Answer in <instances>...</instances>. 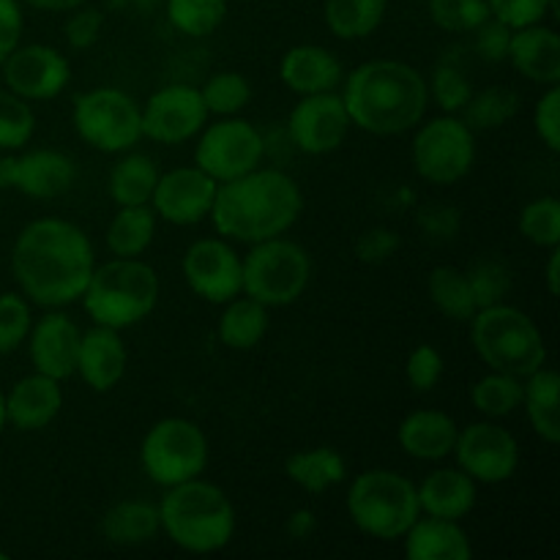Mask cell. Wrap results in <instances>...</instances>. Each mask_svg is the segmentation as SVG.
Instances as JSON below:
<instances>
[{"instance_id": "f5cc1de1", "label": "cell", "mask_w": 560, "mask_h": 560, "mask_svg": "<svg viewBox=\"0 0 560 560\" xmlns=\"http://www.w3.org/2000/svg\"><path fill=\"white\" fill-rule=\"evenodd\" d=\"M419 228L430 238L448 241L463 228V217H459V208L446 206V202H432L419 211Z\"/></svg>"}, {"instance_id": "60d3db41", "label": "cell", "mask_w": 560, "mask_h": 560, "mask_svg": "<svg viewBox=\"0 0 560 560\" xmlns=\"http://www.w3.org/2000/svg\"><path fill=\"white\" fill-rule=\"evenodd\" d=\"M520 235L539 249L560 246V200L552 195L536 197L520 211Z\"/></svg>"}, {"instance_id": "4dcf8cb0", "label": "cell", "mask_w": 560, "mask_h": 560, "mask_svg": "<svg viewBox=\"0 0 560 560\" xmlns=\"http://www.w3.org/2000/svg\"><path fill=\"white\" fill-rule=\"evenodd\" d=\"M222 315H219V342L228 350H255L257 345L266 339L268 326H271V315L268 306L260 301L249 299V295H235L228 304H222Z\"/></svg>"}, {"instance_id": "ffe728a7", "label": "cell", "mask_w": 560, "mask_h": 560, "mask_svg": "<svg viewBox=\"0 0 560 560\" xmlns=\"http://www.w3.org/2000/svg\"><path fill=\"white\" fill-rule=\"evenodd\" d=\"M80 326L63 310H47L38 320H33L27 334V353H31L33 372L69 381L77 370V350H80Z\"/></svg>"}, {"instance_id": "91938a15", "label": "cell", "mask_w": 560, "mask_h": 560, "mask_svg": "<svg viewBox=\"0 0 560 560\" xmlns=\"http://www.w3.org/2000/svg\"><path fill=\"white\" fill-rule=\"evenodd\" d=\"M0 560H9V552H3V550H0Z\"/></svg>"}, {"instance_id": "44dd1931", "label": "cell", "mask_w": 560, "mask_h": 560, "mask_svg": "<svg viewBox=\"0 0 560 560\" xmlns=\"http://www.w3.org/2000/svg\"><path fill=\"white\" fill-rule=\"evenodd\" d=\"M126 364H129V350H126V342L118 328L96 326L93 323L88 331H82L74 375H80V381L91 392H113L124 381Z\"/></svg>"}, {"instance_id": "d590c367", "label": "cell", "mask_w": 560, "mask_h": 560, "mask_svg": "<svg viewBox=\"0 0 560 560\" xmlns=\"http://www.w3.org/2000/svg\"><path fill=\"white\" fill-rule=\"evenodd\" d=\"M470 402L485 419H506L523 405V377L490 370L470 386Z\"/></svg>"}, {"instance_id": "83f0119b", "label": "cell", "mask_w": 560, "mask_h": 560, "mask_svg": "<svg viewBox=\"0 0 560 560\" xmlns=\"http://www.w3.org/2000/svg\"><path fill=\"white\" fill-rule=\"evenodd\" d=\"M528 424L550 446L560 443V377L550 366H539L523 377V405Z\"/></svg>"}, {"instance_id": "603a6c76", "label": "cell", "mask_w": 560, "mask_h": 560, "mask_svg": "<svg viewBox=\"0 0 560 560\" xmlns=\"http://www.w3.org/2000/svg\"><path fill=\"white\" fill-rule=\"evenodd\" d=\"M279 80L295 96H312V93L337 91L345 80V69L331 49L299 44L279 60Z\"/></svg>"}, {"instance_id": "52a82bcc", "label": "cell", "mask_w": 560, "mask_h": 560, "mask_svg": "<svg viewBox=\"0 0 560 560\" xmlns=\"http://www.w3.org/2000/svg\"><path fill=\"white\" fill-rule=\"evenodd\" d=\"M348 514L361 534L397 541L421 517L419 492L399 470H364L348 487Z\"/></svg>"}, {"instance_id": "8fae6325", "label": "cell", "mask_w": 560, "mask_h": 560, "mask_svg": "<svg viewBox=\"0 0 560 560\" xmlns=\"http://www.w3.org/2000/svg\"><path fill=\"white\" fill-rule=\"evenodd\" d=\"M413 170L432 186L459 184L476 164V135L457 115H438L416 126Z\"/></svg>"}, {"instance_id": "c3c4849f", "label": "cell", "mask_w": 560, "mask_h": 560, "mask_svg": "<svg viewBox=\"0 0 560 560\" xmlns=\"http://www.w3.org/2000/svg\"><path fill=\"white\" fill-rule=\"evenodd\" d=\"M104 31V14L93 5H77L69 11V20L63 25V36L69 42L71 49L82 52V49H91L93 44L102 38Z\"/></svg>"}, {"instance_id": "f1b7e54d", "label": "cell", "mask_w": 560, "mask_h": 560, "mask_svg": "<svg viewBox=\"0 0 560 560\" xmlns=\"http://www.w3.org/2000/svg\"><path fill=\"white\" fill-rule=\"evenodd\" d=\"M284 476L310 495H323L348 479V463L334 446H312L284 459Z\"/></svg>"}, {"instance_id": "6da1fadb", "label": "cell", "mask_w": 560, "mask_h": 560, "mask_svg": "<svg viewBox=\"0 0 560 560\" xmlns=\"http://www.w3.org/2000/svg\"><path fill=\"white\" fill-rule=\"evenodd\" d=\"M93 268V241L69 219H33L20 230L11 249V271L20 293L44 310H63L80 301Z\"/></svg>"}, {"instance_id": "ee69618b", "label": "cell", "mask_w": 560, "mask_h": 560, "mask_svg": "<svg viewBox=\"0 0 560 560\" xmlns=\"http://www.w3.org/2000/svg\"><path fill=\"white\" fill-rule=\"evenodd\" d=\"M430 16L446 33H474L476 27L490 20L487 0H427Z\"/></svg>"}, {"instance_id": "d6a6232c", "label": "cell", "mask_w": 560, "mask_h": 560, "mask_svg": "<svg viewBox=\"0 0 560 560\" xmlns=\"http://www.w3.org/2000/svg\"><path fill=\"white\" fill-rule=\"evenodd\" d=\"M159 217L151 206H120L109 219L107 244L113 257H142L156 238Z\"/></svg>"}, {"instance_id": "e0dca14e", "label": "cell", "mask_w": 560, "mask_h": 560, "mask_svg": "<svg viewBox=\"0 0 560 560\" xmlns=\"http://www.w3.org/2000/svg\"><path fill=\"white\" fill-rule=\"evenodd\" d=\"M0 66L5 88L25 102H52L71 82V63L49 44H20Z\"/></svg>"}, {"instance_id": "cb8c5ba5", "label": "cell", "mask_w": 560, "mask_h": 560, "mask_svg": "<svg viewBox=\"0 0 560 560\" xmlns=\"http://www.w3.org/2000/svg\"><path fill=\"white\" fill-rule=\"evenodd\" d=\"M509 63L525 80L541 88L560 85V36L556 27L536 22V25L512 31L509 44Z\"/></svg>"}, {"instance_id": "ac0fdd59", "label": "cell", "mask_w": 560, "mask_h": 560, "mask_svg": "<svg viewBox=\"0 0 560 560\" xmlns=\"http://www.w3.org/2000/svg\"><path fill=\"white\" fill-rule=\"evenodd\" d=\"M77 180V164L63 151L33 148V151L0 156V189H16L31 200H55Z\"/></svg>"}, {"instance_id": "484cf974", "label": "cell", "mask_w": 560, "mask_h": 560, "mask_svg": "<svg viewBox=\"0 0 560 560\" xmlns=\"http://www.w3.org/2000/svg\"><path fill=\"white\" fill-rule=\"evenodd\" d=\"M416 492H419L421 514L457 520V523H463L479 501V485L463 468L432 470L421 485H416Z\"/></svg>"}, {"instance_id": "f35d334b", "label": "cell", "mask_w": 560, "mask_h": 560, "mask_svg": "<svg viewBox=\"0 0 560 560\" xmlns=\"http://www.w3.org/2000/svg\"><path fill=\"white\" fill-rule=\"evenodd\" d=\"M228 16V0H167V20L189 38H206Z\"/></svg>"}, {"instance_id": "9a60e30c", "label": "cell", "mask_w": 560, "mask_h": 560, "mask_svg": "<svg viewBox=\"0 0 560 560\" xmlns=\"http://www.w3.org/2000/svg\"><path fill=\"white\" fill-rule=\"evenodd\" d=\"M350 129L353 124H350L348 107L337 91L299 96L288 115L290 142L306 156H328L339 151Z\"/></svg>"}, {"instance_id": "9f6ffc18", "label": "cell", "mask_w": 560, "mask_h": 560, "mask_svg": "<svg viewBox=\"0 0 560 560\" xmlns=\"http://www.w3.org/2000/svg\"><path fill=\"white\" fill-rule=\"evenodd\" d=\"M550 252V260H547V271H545V279H547V293L556 299L560 293V246L556 249H547Z\"/></svg>"}, {"instance_id": "7c38bea8", "label": "cell", "mask_w": 560, "mask_h": 560, "mask_svg": "<svg viewBox=\"0 0 560 560\" xmlns=\"http://www.w3.org/2000/svg\"><path fill=\"white\" fill-rule=\"evenodd\" d=\"M266 159V140L252 120L241 115L206 124L195 148V164L217 184L241 178L257 170Z\"/></svg>"}, {"instance_id": "6f0895ef", "label": "cell", "mask_w": 560, "mask_h": 560, "mask_svg": "<svg viewBox=\"0 0 560 560\" xmlns=\"http://www.w3.org/2000/svg\"><path fill=\"white\" fill-rule=\"evenodd\" d=\"M22 3L33 5L38 11H71L85 3V0H22Z\"/></svg>"}, {"instance_id": "1f68e13d", "label": "cell", "mask_w": 560, "mask_h": 560, "mask_svg": "<svg viewBox=\"0 0 560 560\" xmlns=\"http://www.w3.org/2000/svg\"><path fill=\"white\" fill-rule=\"evenodd\" d=\"M159 167L148 153L126 151L109 170L107 189L115 206H151V195L156 189Z\"/></svg>"}, {"instance_id": "4316f807", "label": "cell", "mask_w": 560, "mask_h": 560, "mask_svg": "<svg viewBox=\"0 0 560 560\" xmlns=\"http://www.w3.org/2000/svg\"><path fill=\"white\" fill-rule=\"evenodd\" d=\"M402 539L410 560H468L474 556V545L457 520L421 514Z\"/></svg>"}, {"instance_id": "74e56055", "label": "cell", "mask_w": 560, "mask_h": 560, "mask_svg": "<svg viewBox=\"0 0 560 560\" xmlns=\"http://www.w3.org/2000/svg\"><path fill=\"white\" fill-rule=\"evenodd\" d=\"M252 82L241 71H217L200 85V96L206 102L208 115L230 118L241 115L252 102Z\"/></svg>"}, {"instance_id": "d6986e66", "label": "cell", "mask_w": 560, "mask_h": 560, "mask_svg": "<svg viewBox=\"0 0 560 560\" xmlns=\"http://www.w3.org/2000/svg\"><path fill=\"white\" fill-rule=\"evenodd\" d=\"M219 184L211 175L202 173L197 164L191 167H173L159 173L156 189L151 195V208L162 222L175 228H191L208 219L217 197Z\"/></svg>"}, {"instance_id": "816d5d0a", "label": "cell", "mask_w": 560, "mask_h": 560, "mask_svg": "<svg viewBox=\"0 0 560 560\" xmlns=\"http://www.w3.org/2000/svg\"><path fill=\"white\" fill-rule=\"evenodd\" d=\"M476 52L485 63H503L509 58V44H512V27L503 25L501 20L490 16L485 25L474 31Z\"/></svg>"}, {"instance_id": "f6af8a7d", "label": "cell", "mask_w": 560, "mask_h": 560, "mask_svg": "<svg viewBox=\"0 0 560 560\" xmlns=\"http://www.w3.org/2000/svg\"><path fill=\"white\" fill-rule=\"evenodd\" d=\"M33 328L31 301L22 293H0V353L22 348Z\"/></svg>"}, {"instance_id": "bcb514c9", "label": "cell", "mask_w": 560, "mask_h": 560, "mask_svg": "<svg viewBox=\"0 0 560 560\" xmlns=\"http://www.w3.org/2000/svg\"><path fill=\"white\" fill-rule=\"evenodd\" d=\"M443 370H446V361H443L441 350L430 342L416 345L405 361V377H408L410 388L419 394L438 388V383L443 381Z\"/></svg>"}, {"instance_id": "ab89813d", "label": "cell", "mask_w": 560, "mask_h": 560, "mask_svg": "<svg viewBox=\"0 0 560 560\" xmlns=\"http://www.w3.org/2000/svg\"><path fill=\"white\" fill-rule=\"evenodd\" d=\"M33 135H36V113L31 102L11 93L9 88H0V151H22L31 145Z\"/></svg>"}, {"instance_id": "11a10c76", "label": "cell", "mask_w": 560, "mask_h": 560, "mask_svg": "<svg viewBox=\"0 0 560 560\" xmlns=\"http://www.w3.org/2000/svg\"><path fill=\"white\" fill-rule=\"evenodd\" d=\"M284 530H288L290 539L295 541L310 539V536L317 530L315 512H312V509H295V512L288 517V523H284Z\"/></svg>"}, {"instance_id": "7a4b0ae2", "label": "cell", "mask_w": 560, "mask_h": 560, "mask_svg": "<svg viewBox=\"0 0 560 560\" xmlns=\"http://www.w3.org/2000/svg\"><path fill=\"white\" fill-rule=\"evenodd\" d=\"M350 124L375 137H399L427 118L430 88L416 66L394 58L366 60L342 80Z\"/></svg>"}, {"instance_id": "7402d4cb", "label": "cell", "mask_w": 560, "mask_h": 560, "mask_svg": "<svg viewBox=\"0 0 560 560\" xmlns=\"http://www.w3.org/2000/svg\"><path fill=\"white\" fill-rule=\"evenodd\" d=\"M63 408V386L55 377L33 372L20 377L5 394V421L22 432L47 430Z\"/></svg>"}, {"instance_id": "b9f144b4", "label": "cell", "mask_w": 560, "mask_h": 560, "mask_svg": "<svg viewBox=\"0 0 560 560\" xmlns=\"http://www.w3.org/2000/svg\"><path fill=\"white\" fill-rule=\"evenodd\" d=\"M427 88H430L432 102L446 115L463 113L468 98L474 96V85H470L468 74L452 60H443V63L435 66L432 80H427Z\"/></svg>"}, {"instance_id": "9c48e42d", "label": "cell", "mask_w": 560, "mask_h": 560, "mask_svg": "<svg viewBox=\"0 0 560 560\" xmlns=\"http://www.w3.org/2000/svg\"><path fill=\"white\" fill-rule=\"evenodd\" d=\"M208 459H211V446L206 432L200 430V424L180 416L156 421L142 438V470L153 485L164 490L206 474Z\"/></svg>"}, {"instance_id": "e575fe53", "label": "cell", "mask_w": 560, "mask_h": 560, "mask_svg": "<svg viewBox=\"0 0 560 560\" xmlns=\"http://www.w3.org/2000/svg\"><path fill=\"white\" fill-rule=\"evenodd\" d=\"M427 293H430V301L435 304V310L441 312L443 317H448V320L468 323L470 317L479 312L476 310L468 273H465L463 268H454V266L432 268L430 279H427Z\"/></svg>"}, {"instance_id": "f546056e", "label": "cell", "mask_w": 560, "mask_h": 560, "mask_svg": "<svg viewBox=\"0 0 560 560\" xmlns=\"http://www.w3.org/2000/svg\"><path fill=\"white\" fill-rule=\"evenodd\" d=\"M104 539L115 547H142L162 534L159 506L148 501H120L98 523Z\"/></svg>"}, {"instance_id": "277c9868", "label": "cell", "mask_w": 560, "mask_h": 560, "mask_svg": "<svg viewBox=\"0 0 560 560\" xmlns=\"http://www.w3.org/2000/svg\"><path fill=\"white\" fill-rule=\"evenodd\" d=\"M162 534L191 556L222 552L235 536V506L222 487L202 476L167 487L156 503Z\"/></svg>"}, {"instance_id": "2e32d148", "label": "cell", "mask_w": 560, "mask_h": 560, "mask_svg": "<svg viewBox=\"0 0 560 560\" xmlns=\"http://www.w3.org/2000/svg\"><path fill=\"white\" fill-rule=\"evenodd\" d=\"M186 284L208 304H228L241 295V255L228 238H200L184 252L180 260Z\"/></svg>"}, {"instance_id": "836d02e7", "label": "cell", "mask_w": 560, "mask_h": 560, "mask_svg": "<svg viewBox=\"0 0 560 560\" xmlns=\"http://www.w3.org/2000/svg\"><path fill=\"white\" fill-rule=\"evenodd\" d=\"M388 0H323L328 31L342 42H361L381 27Z\"/></svg>"}, {"instance_id": "ba28073f", "label": "cell", "mask_w": 560, "mask_h": 560, "mask_svg": "<svg viewBox=\"0 0 560 560\" xmlns=\"http://www.w3.org/2000/svg\"><path fill=\"white\" fill-rule=\"evenodd\" d=\"M310 252L284 235L249 244V252L241 257V293L268 310L295 304L310 288Z\"/></svg>"}, {"instance_id": "5b68a950", "label": "cell", "mask_w": 560, "mask_h": 560, "mask_svg": "<svg viewBox=\"0 0 560 560\" xmlns=\"http://www.w3.org/2000/svg\"><path fill=\"white\" fill-rule=\"evenodd\" d=\"M159 293L162 284L156 268L142 257H113L96 262L80 301L96 326L126 331L156 310Z\"/></svg>"}, {"instance_id": "d4e9b609", "label": "cell", "mask_w": 560, "mask_h": 560, "mask_svg": "<svg viewBox=\"0 0 560 560\" xmlns=\"http://www.w3.org/2000/svg\"><path fill=\"white\" fill-rule=\"evenodd\" d=\"M457 432V421L446 410L421 408L399 421L397 443L410 459H419V463H441V459L452 457Z\"/></svg>"}, {"instance_id": "680465c9", "label": "cell", "mask_w": 560, "mask_h": 560, "mask_svg": "<svg viewBox=\"0 0 560 560\" xmlns=\"http://www.w3.org/2000/svg\"><path fill=\"white\" fill-rule=\"evenodd\" d=\"M5 424H9V421H5V394L0 392V432L5 430Z\"/></svg>"}, {"instance_id": "8d00e7d4", "label": "cell", "mask_w": 560, "mask_h": 560, "mask_svg": "<svg viewBox=\"0 0 560 560\" xmlns=\"http://www.w3.org/2000/svg\"><path fill=\"white\" fill-rule=\"evenodd\" d=\"M523 107V98L517 91L506 85H490L485 91H474L463 109V120L470 129H501Z\"/></svg>"}, {"instance_id": "7bdbcfd3", "label": "cell", "mask_w": 560, "mask_h": 560, "mask_svg": "<svg viewBox=\"0 0 560 560\" xmlns=\"http://www.w3.org/2000/svg\"><path fill=\"white\" fill-rule=\"evenodd\" d=\"M468 282L470 290H474L476 310H485V306L501 304V301L509 299L512 293V271L503 260H479L468 268Z\"/></svg>"}, {"instance_id": "3957f363", "label": "cell", "mask_w": 560, "mask_h": 560, "mask_svg": "<svg viewBox=\"0 0 560 560\" xmlns=\"http://www.w3.org/2000/svg\"><path fill=\"white\" fill-rule=\"evenodd\" d=\"M304 211V195L293 175L277 167H257L219 184L208 219L217 233L238 244L284 235Z\"/></svg>"}, {"instance_id": "8992f818", "label": "cell", "mask_w": 560, "mask_h": 560, "mask_svg": "<svg viewBox=\"0 0 560 560\" xmlns=\"http://www.w3.org/2000/svg\"><path fill=\"white\" fill-rule=\"evenodd\" d=\"M470 342L487 370L528 377L547 364V342L528 312L517 306L492 304L470 317Z\"/></svg>"}, {"instance_id": "db71d44e", "label": "cell", "mask_w": 560, "mask_h": 560, "mask_svg": "<svg viewBox=\"0 0 560 560\" xmlns=\"http://www.w3.org/2000/svg\"><path fill=\"white\" fill-rule=\"evenodd\" d=\"M22 5L20 0H0V63L20 47L22 42Z\"/></svg>"}, {"instance_id": "94428289", "label": "cell", "mask_w": 560, "mask_h": 560, "mask_svg": "<svg viewBox=\"0 0 560 560\" xmlns=\"http://www.w3.org/2000/svg\"><path fill=\"white\" fill-rule=\"evenodd\" d=\"M0 355H3V353H0Z\"/></svg>"}, {"instance_id": "30bf717a", "label": "cell", "mask_w": 560, "mask_h": 560, "mask_svg": "<svg viewBox=\"0 0 560 560\" xmlns=\"http://www.w3.org/2000/svg\"><path fill=\"white\" fill-rule=\"evenodd\" d=\"M80 140L102 153H126L142 140V107L120 88H91L71 107Z\"/></svg>"}, {"instance_id": "5bb4252c", "label": "cell", "mask_w": 560, "mask_h": 560, "mask_svg": "<svg viewBox=\"0 0 560 560\" xmlns=\"http://www.w3.org/2000/svg\"><path fill=\"white\" fill-rule=\"evenodd\" d=\"M142 107V137L159 145H184L208 124V109L200 88L173 82L148 96Z\"/></svg>"}, {"instance_id": "681fc988", "label": "cell", "mask_w": 560, "mask_h": 560, "mask_svg": "<svg viewBox=\"0 0 560 560\" xmlns=\"http://www.w3.org/2000/svg\"><path fill=\"white\" fill-rule=\"evenodd\" d=\"M534 129L552 153L560 151V85L545 88L534 109Z\"/></svg>"}, {"instance_id": "7dc6e473", "label": "cell", "mask_w": 560, "mask_h": 560, "mask_svg": "<svg viewBox=\"0 0 560 560\" xmlns=\"http://www.w3.org/2000/svg\"><path fill=\"white\" fill-rule=\"evenodd\" d=\"M487 5H490V14L512 31L545 22L547 14L558 16V0H487Z\"/></svg>"}, {"instance_id": "f907efd6", "label": "cell", "mask_w": 560, "mask_h": 560, "mask_svg": "<svg viewBox=\"0 0 560 560\" xmlns=\"http://www.w3.org/2000/svg\"><path fill=\"white\" fill-rule=\"evenodd\" d=\"M399 246H402L399 233H394L388 228H372L355 241V257L361 262H366V266H381V262L392 260L397 255Z\"/></svg>"}, {"instance_id": "4fadbf2b", "label": "cell", "mask_w": 560, "mask_h": 560, "mask_svg": "<svg viewBox=\"0 0 560 560\" xmlns=\"http://www.w3.org/2000/svg\"><path fill=\"white\" fill-rule=\"evenodd\" d=\"M452 454L457 457V468H463L476 485H503L520 468L517 438L492 419L463 427Z\"/></svg>"}]
</instances>
